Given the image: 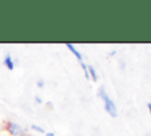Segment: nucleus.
Here are the masks:
<instances>
[{"label":"nucleus","instance_id":"f257e3e1","mask_svg":"<svg viewBox=\"0 0 151 136\" xmlns=\"http://www.w3.org/2000/svg\"><path fill=\"white\" fill-rule=\"evenodd\" d=\"M98 95H99V96L103 98V101H104V108H105V110L110 114V116L116 117V116H117V109H116V105H114L113 101L107 96L105 89H104V88H100L99 91H98Z\"/></svg>","mask_w":151,"mask_h":136},{"label":"nucleus","instance_id":"f03ea898","mask_svg":"<svg viewBox=\"0 0 151 136\" xmlns=\"http://www.w3.org/2000/svg\"><path fill=\"white\" fill-rule=\"evenodd\" d=\"M7 130H8V132H9L12 136H21V135L24 134L22 128H21L18 123H14V122H9V123H8Z\"/></svg>","mask_w":151,"mask_h":136},{"label":"nucleus","instance_id":"7ed1b4c3","mask_svg":"<svg viewBox=\"0 0 151 136\" xmlns=\"http://www.w3.org/2000/svg\"><path fill=\"white\" fill-rule=\"evenodd\" d=\"M4 64H5V66H6L8 70H13V69H14V61H13V59H12V57H11L9 54H7V56L4 58Z\"/></svg>","mask_w":151,"mask_h":136},{"label":"nucleus","instance_id":"20e7f679","mask_svg":"<svg viewBox=\"0 0 151 136\" xmlns=\"http://www.w3.org/2000/svg\"><path fill=\"white\" fill-rule=\"evenodd\" d=\"M66 47H68V50H70V51H71V52H72V53H73V54H74V56H76V57H77V58H78V59L81 61V54H80V53L77 51V48H76V47H74L72 44L67 43V44H66Z\"/></svg>","mask_w":151,"mask_h":136},{"label":"nucleus","instance_id":"39448f33","mask_svg":"<svg viewBox=\"0 0 151 136\" xmlns=\"http://www.w3.org/2000/svg\"><path fill=\"white\" fill-rule=\"evenodd\" d=\"M87 69L90 70V73H88V75H91V76H92V78H93V80L96 82L98 78H97V72H96L94 67H93V66H87Z\"/></svg>","mask_w":151,"mask_h":136},{"label":"nucleus","instance_id":"423d86ee","mask_svg":"<svg viewBox=\"0 0 151 136\" xmlns=\"http://www.w3.org/2000/svg\"><path fill=\"white\" fill-rule=\"evenodd\" d=\"M81 66H83V70L85 71V77H86V78H90V75H88V72H87V66H86L84 63H81Z\"/></svg>","mask_w":151,"mask_h":136},{"label":"nucleus","instance_id":"0eeeda50","mask_svg":"<svg viewBox=\"0 0 151 136\" xmlns=\"http://www.w3.org/2000/svg\"><path fill=\"white\" fill-rule=\"evenodd\" d=\"M32 129L33 130H37V131H40V132H44V129L40 128V127H38V125H35V124H32Z\"/></svg>","mask_w":151,"mask_h":136},{"label":"nucleus","instance_id":"6e6552de","mask_svg":"<svg viewBox=\"0 0 151 136\" xmlns=\"http://www.w3.org/2000/svg\"><path fill=\"white\" fill-rule=\"evenodd\" d=\"M37 84H38V86H39V88H42V86H44V80H42V79H40V80H38V83H37Z\"/></svg>","mask_w":151,"mask_h":136},{"label":"nucleus","instance_id":"1a4fd4ad","mask_svg":"<svg viewBox=\"0 0 151 136\" xmlns=\"http://www.w3.org/2000/svg\"><path fill=\"white\" fill-rule=\"evenodd\" d=\"M35 101H37V102H39V103H41V99H40L39 97H35Z\"/></svg>","mask_w":151,"mask_h":136},{"label":"nucleus","instance_id":"9d476101","mask_svg":"<svg viewBox=\"0 0 151 136\" xmlns=\"http://www.w3.org/2000/svg\"><path fill=\"white\" fill-rule=\"evenodd\" d=\"M46 135H47V136H54V134H53V132H47Z\"/></svg>","mask_w":151,"mask_h":136},{"label":"nucleus","instance_id":"9b49d317","mask_svg":"<svg viewBox=\"0 0 151 136\" xmlns=\"http://www.w3.org/2000/svg\"><path fill=\"white\" fill-rule=\"evenodd\" d=\"M147 108H149V110H150V112H151V103L147 104Z\"/></svg>","mask_w":151,"mask_h":136},{"label":"nucleus","instance_id":"f8f14e48","mask_svg":"<svg viewBox=\"0 0 151 136\" xmlns=\"http://www.w3.org/2000/svg\"><path fill=\"white\" fill-rule=\"evenodd\" d=\"M0 136H7V135H0Z\"/></svg>","mask_w":151,"mask_h":136}]
</instances>
